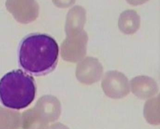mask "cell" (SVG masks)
<instances>
[{
    "instance_id": "obj_1",
    "label": "cell",
    "mask_w": 160,
    "mask_h": 129,
    "mask_svg": "<svg viewBox=\"0 0 160 129\" xmlns=\"http://www.w3.org/2000/svg\"><path fill=\"white\" fill-rule=\"evenodd\" d=\"M58 56L57 42L45 34H33L26 37L21 42L18 51L20 66L35 75L52 71L57 65Z\"/></svg>"
},
{
    "instance_id": "obj_2",
    "label": "cell",
    "mask_w": 160,
    "mask_h": 129,
    "mask_svg": "<svg viewBox=\"0 0 160 129\" xmlns=\"http://www.w3.org/2000/svg\"><path fill=\"white\" fill-rule=\"evenodd\" d=\"M36 92L33 77L21 70L9 72L0 80V102L8 108H26L34 101Z\"/></svg>"
},
{
    "instance_id": "obj_3",
    "label": "cell",
    "mask_w": 160,
    "mask_h": 129,
    "mask_svg": "<svg viewBox=\"0 0 160 129\" xmlns=\"http://www.w3.org/2000/svg\"><path fill=\"white\" fill-rule=\"evenodd\" d=\"M102 87L105 94L112 99H121L130 92L128 78L118 71L106 73L102 81Z\"/></svg>"
},
{
    "instance_id": "obj_4",
    "label": "cell",
    "mask_w": 160,
    "mask_h": 129,
    "mask_svg": "<svg viewBox=\"0 0 160 129\" xmlns=\"http://www.w3.org/2000/svg\"><path fill=\"white\" fill-rule=\"evenodd\" d=\"M102 72V65L97 60L88 58L78 64L76 76L80 83L90 85L100 80Z\"/></svg>"
},
{
    "instance_id": "obj_5",
    "label": "cell",
    "mask_w": 160,
    "mask_h": 129,
    "mask_svg": "<svg viewBox=\"0 0 160 129\" xmlns=\"http://www.w3.org/2000/svg\"><path fill=\"white\" fill-rule=\"evenodd\" d=\"M132 92L139 99H149L155 95L159 90L156 81L148 76H138L131 81Z\"/></svg>"
},
{
    "instance_id": "obj_6",
    "label": "cell",
    "mask_w": 160,
    "mask_h": 129,
    "mask_svg": "<svg viewBox=\"0 0 160 129\" xmlns=\"http://www.w3.org/2000/svg\"><path fill=\"white\" fill-rule=\"evenodd\" d=\"M160 98L158 97L147 101L144 109V117L148 123L152 125L160 124Z\"/></svg>"
}]
</instances>
